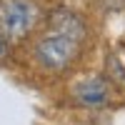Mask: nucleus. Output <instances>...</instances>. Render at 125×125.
Listing matches in <instances>:
<instances>
[{
	"label": "nucleus",
	"mask_w": 125,
	"mask_h": 125,
	"mask_svg": "<svg viewBox=\"0 0 125 125\" xmlns=\"http://www.w3.org/2000/svg\"><path fill=\"white\" fill-rule=\"evenodd\" d=\"M40 10L33 0H0V30L10 43L23 40L38 25Z\"/></svg>",
	"instance_id": "obj_2"
},
{
	"label": "nucleus",
	"mask_w": 125,
	"mask_h": 125,
	"mask_svg": "<svg viewBox=\"0 0 125 125\" xmlns=\"http://www.w3.org/2000/svg\"><path fill=\"white\" fill-rule=\"evenodd\" d=\"M83 38H85L83 20L70 10H55L50 15L45 35L35 43V60L45 70H65L78 58Z\"/></svg>",
	"instance_id": "obj_1"
},
{
	"label": "nucleus",
	"mask_w": 125,
	"mask_h": 125,
	"mask_svg": "<svg viewBox=\"0 0 125 125\" xmlns=\"http://www.w3.org/2000/svg\"><path fill=\"white\" fill-rule=\"evenodd\" d=\"M8 53H10V40L5 38L3 30H0V58H8Z\"/></svg>",
	"instance_id": "obj_4"
},
{
	"label": "nucleus",
	"mask_w": 125,
	"mask_h": 125,
	"mask_svg": "<svg viewBox=\"0 0 125 125\" xmlns=\"http://www.w3.org/2000/svg\"><path fill=\"white\" fill-rule=\"evenodd\" d=\"M73 95L78 98V103L90 105V108L105 105L108 103V83L103 78H85L73 88Z\"/></svg>",
	"instance_id": "obj_3"
}]
</instances>
